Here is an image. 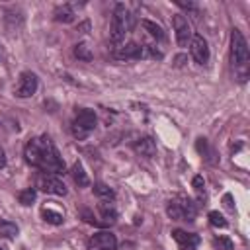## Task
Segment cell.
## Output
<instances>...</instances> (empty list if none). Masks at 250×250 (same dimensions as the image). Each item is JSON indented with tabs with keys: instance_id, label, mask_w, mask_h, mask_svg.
Instances as JSON below:
<instances>
[{
	"instance_id": "6da1fadb",
	"label": "cell",
	"mask_w": 250,
	"mask_h": 250,
	"mask_svg": "<svg viewBox=\"0 0 250 250\" xmlns=\"http://www.w3.org/2000/svg\"><path fill=\"white\" fill-rule=\"evenodd\" d=\"M23 156L29 166H33L45 174H51V176H61L66 170L62 156L59 154L55 143L47 135L29 139L23 148Z\"/></svg>"
},
{
	"instance_id": "7a4b0ae2",
	"label": "cell",
	"mask_w": 250,
	"mask_h": 250,
	"mask_svg": "<svg viewBox=\"0 0 250 250\" xmlns=\"http://www.w3.org/2000/svg\"><path fill=\"white\" fill-rule=\"evenodd\" d=\"M248 62H250V55H248L246 37L242 35L240 29H232L230 31V64L236 80L242 84L248 78Z\"/></svg>"
},
{
	"instance_id": "3957f363",
	"label": "cell",
	"mask_w": 250,
	"mask_h": 250,
	"mask_svg": "<svg viewBox=\"0 0 250 250\" xmlns=\"http://www.w3.org/2000/svg\"><path fill=\"white\" fill-rule=\"evenodd\" d=\"M131 29V16L125 8V4H115L113 16H111V25H109V41L117 47L125 41L127 31Z\"/></svg>"
},
{
	"instance_id": "277c9868",
	"label": "cell",
	"mask_w": 250,
	"mask_h": 250,
	"mask_svg": "<svg viewBox=\"0 0 250 250\" xmlns=\"http://www.w3.org/2000/svg\"><path fill=\"white\" fill-rule=\"evenodd\" d=\"M96 123H98V117H96L94 109L80 107V109H76V115H74V119L70 123V131H72L74 139L84 141L96 129Z\"/></svg>"
},
{
	"instance_id": "5b68a950",
	"label": "cell",
	"mask_w": 250,
	"mask_h": 250,
	"mask_svg": "<svg viewBox=\"0 0 250 250\" xmlns=\"http://www.w3.org/2000/svg\"><path fill=\"white\" fill-rule=\"evenodd\" d=\"M166 213L172 221H193L197 215V207L189 197L178 195L166 203Z\"/></svg>"
},
{
	"instance_id": "8992f818",
	"label": "cell",
	"mask_w": 250,
	"mask_h": 250,
	"mask_svg": "<svg viewBox=\"0 0 250 250\" xmlns=\"http://www.w3.org/2000/svg\"><path fill=\"white\" fill-rule=\"evenodd\" d=\"M86 250H117V238L109 230H100L88 238Z\"/></svg>"
},
{
	"instance_id": "52a82bcc",
	"label": "cell",
	"mask_w": 250,
	"mask_h": 250,
	"mask_svg": "<svg viewBox=\"0 0 250 250\" xmlns=\"http://www.w3.org/2000/svg\"><path fill=\"white\" fill-rule=\"evenodd\" d=\"M172 25H174V31H176V41L180 47H188L189 41H191V25L188 21V18L184 14H176L172 18Z\"/></svg>"
},
{
	"instance_id": "ba28073f",
	"label": "cell",
	"mask_w": 250,
	"mask_h": 250,
	"mask_svg": "<svg viewBox=\"0 0 250 250\" xmlns=\"http://www.w3.org/2000/svg\"><path fill=\"white\" fill-rule=\"evenodd\" d=\"M37 76L29 70L21 72L20 78H18V84H16V96L18 98H31L35 92H37Z\"/></svg>"
},
{
	"instance_id": "9c48e42d",
	"label": "cell",
	"mask_w": 250,
	"mask_h": 250,
	"mask_svg": "<svg viewBox=\"0 0 250 250\" xmlns=\"http://www.w3.org/2000/svg\"><path fill=\"white\" fill-rule=\"evenodd\" d=\"M189 53H191V57H193V61L197 64H207V61H209V47H207V41L203 39V35H199V33L191 35Z\"/></svg>"
},
{
	"instance_id": "30bf717a",
	"label": "cell",
	"mask_w": 250,
	"mask_h": 250,
	"mask_svg": "<svg viewBox=\"0 0 250 250\" xmlns=\"http://www.w3.org/2000/svg\"><path fill=\"white\" fill-rule=\"evenodd\" d=\"M37 188H39L41 191H45V193H51V195H66V186H64L57 176H51V174L39 176Z\"/></svg>"
},
{
	"instance_id": "8fae6325",
	"label": "cell",
	"mask_w": 250,
	"mask_h": 250,
	"mask_svg": "<svg viewBox=\"0 0 250 250\" xmlns=\"http://www.w3.org/2000/svg\"><path fill=\"white\" fill-rule=\"evenodd\" d=\"M113 57L115 59H143L145 57V47L129 41V43H121L113 49Z\"/></svg>"
},
{
	"instance_id": "7c38bea8",
	"label": "cell",
	"mask_w": 250,
	"mask_h": 250,
	"mask_svg": "<svg viewBox=\"0 0 250 250\" xmlns=\"http://www.w3.org/2000/svg\"><path fill=\"white\" fill-rule=\"evenodd\" d=\"M172 236L174 240L180 244L182 250H195V246L199 244V236L193 234V232H186L182 229H174L172 230Z\"/></svg>"
},
{
	"instance_id": "4fadbf2b",
	"label": "cell",
	"mask_w": 250,
	"mask_h": 250,
	"mask_svg": "<svg viewBox=\"0 0 250 250\" xmlns=\"http://www.w3.org/2000/svg\"><path fill=\"white\" fill-rule=\"evenodd\" d=\"M133 150H135L139 156H143V158H152V156L156 154V143H154L152 137H143V139L135 141Z\"/></svg>"
},
{
	"instance_id": "5bb4252c",
	"label": "cell",
	"mask_w": 250,
	"mask_h": 250,
	"mask_svg": "<svg viewBox=\"0 0 250 250\" xmlns=\"http://www.w3.org/2000/svg\"><path fill=\"white\" fill-rule=\"evenodd\" d=\"M98 211H100V217L104 219V225H113L117 221V209L109 203V201H104L98 205Z\"/></svg>"
},
{
	"instance_id": "9a60e30c",
	"label": "cell",
	"mask_w": 250,
	"mask_h": 250,
	"mask_svg": "<svg viewBox=\"0 0 250 250\" xmlns=\"http://www.w3.org/2000/svg\"><path fill=\"white\" fill-rule=\"evenodd\" d=\"M53 16H55V21H59V23H72L76 20V14H74L72 6H68V4L59 6Z\"/></svg>"
},
{
	"instance_id": "2e32d148",
	"label": "cell",
	"mask_w": 250,
	"mask_h": 250,
	"mask_svg": "<svg viewBox=\"0 0 250 250\" xmlns=\"http://www.w3.org/2000/svg\"><path fill=\"white\" fill-rule=\"evenodd\" d=\"M195 148H197V152L209 162V164H215L217 160L213 158L215 156V150L209 146V143H207V139H197V143H195Z\"/></svg>"
},
{
	"instance_id": "e0dca14e",
	"label": "cell",
	"mask_w": 250,
	"mask_h": 250,
	"mask_svg": "<svg viewBox=\"0 0 250 250\" xmlns=\"http://www.w3.org/2000/svg\"><path fill=\"white\" fill-rule=\"evenodd\" d=\"M94 195H98L100 199H104V201H113L115 199V191L107 186V184H102V182H98V184H94Z\"/></svg>"
},
{
	"instance_id": "ac0fdd59",
	"label": "cell",
	"mask_w": 250,
	"mask_h": 250,
	"mask_svg": "<svg viewBox=\"0 0 250 250\" xmlns=\"http://www.w3.org/2000/svg\"><path fill=\"white\" fill-rule=\"evenodd\" d=\"M72 178H74V184L78 188L90 186V180H88V176H86V172H84V168H82L80 162H74V166H72Z\"/></svg>"
},
{
	"instance_id": "d6986e66",
	"label": "cell",
	"mask_w": 250,
	"mask_h": 250,
	"mask_svg": "<svg viewBox=\"0 0 250 250\" xmlns=\"http://www.w3.org/2000/svg\"><path fill=\"white\" fill-rule=\"evenodd\" d=\"M41 217H43V221L49 223V225H62V221H64L62 213H59V211H55V209H51V207H43V209H41Z\"/></svg>"
},
{
	"instance_id": "ffe728a7",
	"label": "cell",
	"mask_w": 250,
	"mask_h": 250,
	"mask_svg": "<svg viewBox=\"0 0 250 250\" xmlns=\"http://www.w3.org/2000/svg\"><path fill=\"white\" fill-rule=\"evenodd\" d=\"M18 232H20V229H18L16 223H12V221H0V236H4V238H16Z\"/></svg>"
},
{
	"instance_id": "44dd1931",
	"label": "cell",
	"mask_w": 250,
	"mask_h": 250,
	"mask_svg": "<svg viewBox=\"0 0 250 250\" xmlns=\"http://www.w3.org/2000/svg\"><path fill=\"white\" fill-rule=\"evenodd\" d=\"M74 57L78 61H84V62H90L94 59V55H92V51H90V47L86 43H76L74 45Z\"/></svg>"
},
{
	"instance_id": "7402d4cb",
	"label": "cell",
	"mask_w": 250,
	"mask_h": 250,
	"mask_svg": "<svg viewBox=\"0 0 250 250\" xmlns=\"http://www.w3.org/2000/svg\"><path fill=\"white\" fill-rule=\"evenodd\" d=\"M141 23H143V27H145L154 39H158V41L164 39V31H162V27H160L158 23H154V21H150V20H143Z\"/></svg>"
},
{
	"instance_id": "603a6c76",
	"label": "cell",
	"mask_w": 250,
	"mask_h": 250,
	"mask_svg": "<svg viewBox=\"0 0 250 250\" xmlns=\"http://www.w3.org/2000/svg\"><path fill=\"white\" fill-rule=\"evenodd\" d=\"M35 197H37V191H35V188H25V189H21L20 191V195H18V199H20V203L21 205H31L33 201H35Z\"/></svg>"
},
{
	"instance_id": "cb8c5ba5",
	"label": "cell",
	"mask_w": 250,
	"mask_h": 250,
	"mask_svg": "<svg viewBox=\"0 0 250 250\" xmlns=\"http://www.w3.org/2000/svg\"><path fill=\"white\" fill-rule=\"evenodd\" d=\"M209 223L213 225V227H219V229H227L229 227V223H227V219L219 213V211H209Z\"/></svg>"
},
{
	"instance_id": "d4e9b609",
	"label": "cell",
	"mask_w": 250,
	"mask_h": 250,
	"mask_svg": "<svg viewBox=\"0 0 250 250\" xmlns=\"http://www.w3.org/2000/svg\"><path fill=\"white\" fill-rule=\"evenodd\" d=\"M191 186H193V189L197 191L199 199H205V180H203V176H193Z\"/></svg>"
},
{
	"instance_id": "484cf974",
	"label": "cell",
	"mask_w": 250,
	"mask_h": 250,
	"mask_svg": "<svg viewBox=\"0 0 250 250\" xmlns=\"http://www.w3.org/2000/svg\"><path fill=\"white\" fill-rule=\"evenodd\" d=\"M215 246H219V250H232V240L227 236H219L215 238Z\"/></svg>"
},
{
	"instance_id": "4316f807",
	"label": "cell",
	"mask_w": 250,
	"mask_h": 250,
	"mask_svg": "<svg viewBox=\"0 0 250 250\" xmlns=\"http://www.w3.org/2000/svg\"><path fill=\"white\" fill-rule=\"evenodd\" d=\"M176 6H180L184 10H191V12L197 10V4H193V2H176Z\"/></svg>"
},
{
	"instance_id": "83f0119b",
	"label": "cell",
	"mask_w": 250,
	"mask_h": 250,
	"mask_svg": "<svg viewBox=\"0 0 250 250\" xmlns=\"http://www.w3.org/2000/svg\"><path fill=\"white\" fill-rule=\"evenodd\" d=\"M223 203H225L227 209H234V205H232V195H230V193H227V195L223 197Z\"/></svg>"
},
{
	"instance_id": "f1b7e54d",
	"label": "cell",
	"mask_w": 250,
	"mask_h": 250,
	"mask_svg": "<svg viewBox=\"0 0 250 250\" xmlns=\"http://www.w3.org/2000/svg\"><path fill=\"white\" fill-rule=\"evenodd\" d=\"M6 166V152H4V148L0 146V168H4Z\"/></svg>"
},
{
	"instance_id": "f546056e",
	"label": "cell",
	"mask_w": 250,
	"mask_h": 250,
	"mask_svg": "<svg viewBox=\"0 0 250 250\" xmlns=\"http://www.w3.org/2000/svg\"><path fill=\"white\" fill-rule=\"evenodd\" d=\"M119 250H135V244H133V242H125Z\"/></svg>"
},
{
	"instance_id": "4dcf8cb0",
	"label": "cell",
	"mask_w": 250,
	"mask_h": 250,
	"mask_svg": "<svg viewBox=\"0 0 250 250\" xmlns=\"http://www.w3.org/2000/svg\"><path fill=\"white\" fill-rule=\"evenodd\" d=\"M184 61H186V57H184V55H178V57H176V66H182Z\"/></svg>"
},
{
	"instance_id": "1f68e13d",
	"label": "cell",
	"mask_w": 250,
	"mask_h": 250,
	"mask_svg": "<svg viewBox=\"0 0 250 250\" xmlns=\"http://www.w3.org/2000/svg\"><path fill=\"white\" fill-rule=\"evenodd\" d=\"M0 250H4V248H2V246H0Z\"/></svg>"
}]
</instances>
